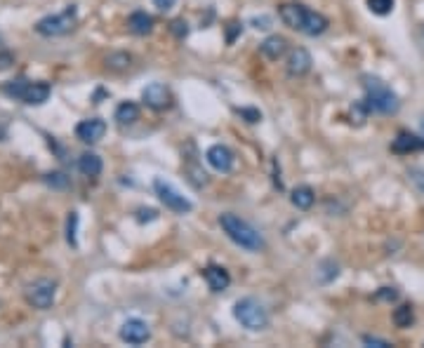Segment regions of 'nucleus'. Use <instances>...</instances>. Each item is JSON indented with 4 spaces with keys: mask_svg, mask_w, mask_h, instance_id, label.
Returning <instances> with one entry per match:
<instances>
[{
    "mask_svg": "<svg viewBox=\"0 0 424 348\" xmlns=\"http://www.w3.org/2000/svg\"><path fill=\"white\" fill-rule=\"evenodd\" d=\"M278 15H281L283 24L290 26L293 31L304 33V36H321V33L330 26V22L321 15V12L309 10V8H304V5H300V3L281 5Z\"/></svg>",
    "mask_w": 424,
    "mask_h": 348,
    "instance_id": "f257e3e1",
    "label": "nucleus"
},
{
    "mask_svg": "<svg viewBox=\"0 0 424 348\" xmlns=\"http://www.w3.org/2000/svg\"><path fill=\"white\" fill-rule=\"evenodd\" d=\"M219 226H221V231H224L238 247H243V250H248V252L264 250V238H262V233L255 229L250 222L240 219L238 214H231V212L219 214Z\"/></svg>",
    "mask_w": 424,
    "mask_h": 348,
    "instance_id": "f03ea898",
    "label": "nucleus"
},
{
    "mask_svg": "<svg viewBox=\"0 0 424 348\" xmlns=\"http://www.w3.org/2000/svg\"><path fill=\"white\" fill-rule=\"evenodd\" d=\"M363 90H366V104L375 113H396L399 111V97L389 85L382 83L380 78L366 76L363 78Z\"/></svg>",
    "mask_w": 424,
    "mask_h": 348,
    "instance_id": "7ed1b4c3",
    "label": "nucleus"
},
{
    "mask_svg": "<svg viewBox=\"0 0 424 348\" xmlns=\"http://www.w3.org/2000/svg\"><path fill=\"white\" fill-rule=\"evenodd\" d=\"M3 92L12 99H19V102L29 104V106H40L45 104L47 99L52 95V87L38 80V83H29V80L19 78V80H12L3 87Z\"/></svg>",
    "mask_w": 424,
    "mask_h": 348,
    "instance_id": "20e7f679",
    "label": "nucleus"
},
{
    "mask_svg": "<svg viewBox=\"0 0 424 348\" xmlns=\"http://www.w3.org/2000/svg\"><path fill=\"white\" fill-rule=\"evenodd\" d=\"M233 318L238 320V323L243 325L245 330H250V332H262V330H266V327H269V313H266V309L259 304L257 299H252V297H245V299L236 301Z\"/></svg>",
    "mask_w": 424,
    "mask_h": 348,
    "instance_id": "39448f33",
    "label": "nucleus"
},
{
    "mask_svg": "<svg viewBox=\"0 0 424 348\" xmlns=\"http://www.w3.org/2000/svg\"><path fill=\"white\" fill-rule=\"evenodd\" d=\"M76 22H78V10H76V5H69V8L57 12V15L40 19L36 24V31L45 38H57V36H66L69 31H73Z\"/></svg>",
    "mask_w": 424,
    "mask_h": 348,
    "instance_id": "423d86ee",
    "label": "nucleus"
},
{
    "mask_svg": "<svg viewBox=\"0 0 424 348\" xmlns=\"http://www.w3.org/2000/svg\"><path fill=\"white\" fill-rule=\"evenodd\" d=\"M153 191H156L158 200L163 203L167 210L174 212V214H188L193 210V203L188 198H184L181 193L174 189L170 182H165V179H153Z\"/></svg>",
    "mask_w": 424,
    "mask_h": 348,
    "instance_id": "0eeeda50",
    "label": "nucleus"
},
{
    "mask_svg": "<svg viewBox=\"0 0 424 348\" xmlns=\"http://www.w3.org/2000/svg\"><path fill=\"white\" fill-rule=\"evenodd\" d=\"M55 297H57V285L47 278H40L26 287V301L38 311L50 309V306L55 304Z\"/></svg>",
    "mask_w": 424,
    "mask_h": 348,
    "instance_id": "6e6552de",
    "label": "nucleus"
},
{
    "mask_svg": "<svg viewBox=\"0 0 424 348\" xmlns=\"http://www.w3.org/2000/svg\"><path fill=\"white\" fill-rule=\"evenodd\" d=\"M120 339H123L125 344L139 346V344H146V341L151 339V330L144 320L130 318V320H125L123 327H120Z\"/></svg>",
    "mask_w": 424,
    "mask_h": 348,
    "instance_id": "1a4fd4ad",
    "label": "nucleus"
},
{
    "mask_svg": "<svg viewBox=\"0 0 424 348\" xmlns=\"http://www.w3.org/2000/svg\"><path fill=\"white\" fill-rule=\"evenodd\" d=\"M205 160H207V165H210L212 170H217V172H221V174H229V172H231V170H233V163H236L231 149H226L224 144H214V146H210V149H207V153H205Z\"/></svg>",
    "mask_w": 424,
    "mask_h": 348,
    "instance_id": "9d476101",
    "label": "nucleus"
},
{
    "mask_svg": "<svg viewBox=\"0 0 424 348\" xmlns=\"http://www.w3.org/2000/svg\"><path fill=\"white\" fill-rule=\"evenodd\" d=\"M141 102L149 106V109L163 111L170 106V90L163 83H151L141 90Z\"/></svg>",
    "mask_w": 424,
    "mask_h": 348,
    "instance_id": "9b49d317",
    "label": "nucleus"
},
{
    "mask_svg": "<svg viewBox=\"0 0 424 348\" xmlns=\"http://www.w3.org/2000/svg\"><path fill=\"white\" fill-rule=\"evenodd\" d=\"M106 135V123L102 118H87L76 125V137L85 144H97Z\"/></svg>",
    "mask_w": 424,
    "mask_h": 348,
    "instance_id": "f8f14e48",
    "label": "nucleus"
},
{
    "mask_svg": "<svg viewBox=\"0 0 424 348\" xmlns=\"http://www.w3.org/2000/svg\"><path fill=\"white\" fill-rule=\"evenodd\" d=\"M392 151L399 153V156H408V153L424 151V139L417 135H410V132H399V137L394 139Z\"/></svg>",
    "mask_w": 424,
    "mask_h": 348,
    "instance_id": "ddd939ff",
    "label": "nucleus"
},
{
    "mask_svg": "<svg viewBox=\"0 0 424 348\" xmlns=\"http://www.w3.org/2000/svg\"><path fill=\"white\" fill-rule=\"evenodd\" d=\"M203 278L212 292H224L226 287L231 285V276H229V271L221 269V266H207L203 271Z\"/></svg>",
    "mask_w": 424,
    "mask_h": 348,
    "instance_id": "4468645a",
    "label": "nucleus"
},
{
    "mask_svg": "<svg viewBox=\"0 0 424 348\" xmlns=\"http://www.w3.org/2000/svg\"><path fill=\"white\" fill-rule=\"evenodd\" d=\"M311 55L304 50V48H297L293 50L290 59H288V71H290V76H307L309 71H311Z\"/></svg>",
    "mask_w": 424,
    "mask_h": 348,
    "instance_id": "2eb2a0df",
    "label": "nucleus"
},
{
    "mask_svg": "<svg viewBox=\"0 0 424 348\" xmlns=\"http://www.w3.org/2000/svg\"><path fill=\"white\" fill-rule=\"evenodd\" d=\"M259 50H262V55H264L266 59L276 62V59H281L288 52V40L283 36H269L264 43L259 45Z\"/></svg>",
    "mask_w": 424,
    "mask_h": 348,
    "instance_id": "dca6fc26",
    "label": "nucleus"
},
{
    "mask_svg": "<svg viewBox=\"0 0 424 348\" xmlns=\"http://www.w3.org/2000/svg\"><path fill=\"white\" fill-rule=\"evenodd\" d=\"M127 29H130L134 36H149L153 31V17L146 15V12H132L130 19H127Z\"/></svg>",
    "mask_w": 424,
    "mask_h": 348,
    "instance_id": "f3484780",
    "label": "nucleus"
},
{
    "mask_svg": "<svg viewBox=\"0 0 424 348\" xmlns=\"http://www.w3.org/2000/svg\"><path fill=\"white\" fill-rule=\"evenodd\" d=\"M78 170L85 174V177H99L104 170V163L102 158L97 156V153H83V156L78 158Z\"/></svg>",
    "mask_w": 424,
    "mask_h": 348,
    "instance_id": "a211bd4d",
    "label": "nucleus"
},
{
    "mask_svg": "<svg viewBox=\"0 0 424 348\" xmlns=\"http://www.w3.org/2000/svg\"><path fill=\"white\" fill-rule=\"evenodd\" d=\"M139 120V106L134 102H123L116 109V123L118 125H132Z\"/></svg>",
    "mask_w": 424,
    "mask_h": 348,
    "instance_id": "6ab92c4d",
    "label": "nucleus"
},
{
    "mask_svg": "<svg viewBox=\"0 0 424 348\" xmlns=\"http://www.w3.org/2000/svg\"><path fill=\"white\" fill-rule=\"evenodd\" d=\"M290 200H293V205L297 207V210H309V207L314 205V200H316V193H314L311 186H297V189L293 191Z\"/></svg>",
    "mask_w": 424,
    "mask_h": 348,
    "instance_id": "aec40b11",
    "label": "nucleus"
},
{
    "mask_svg": "<svg viewBox=\"0 0 424 348\" xmlns=\"http://www.w3.org/2000/svg\"><path fill=\"white\" fill-rule=\"evenodd\" d=\"M394 325L396 327H401V330H406V327H410L415 323V313H413V306H408V304H403V306H399V309H394Z\"/></svg>",
    "mask_w": 424,
    "mask_h": 348,
    "instance_id": "412c9836",
    "label": "nucleus"
},
{
    "mask_svg": "<svg viewBox=\"0 0 424 348\" xmlns=\"http://www.w3.org/2000/svg\"><path fill=\"white\" fill-rule=\"evenodd\" d=\"M130 64H132V57L125 55V52H118V55H111L106 59V66H109L111 71H125L130 69Z\"/></svg>",
    "mask_w": 424,
    "mask_h": 348,
    "instance_id": "4be33fe9",
    "label": "nucleus"
},
{
    "mask_svg": "<svg viewBox=\"0 0 424 348\" xmlns=\"http://www.w3.org/2000/svg\"><path fill=\"white\" fill-rule=\"evenodd\" d=\"M186 174H188V179H191V184L196 186V189H200V186H205L207 184V174L200 170V167L196 165V163H191V165H186Z\"/></svg>",
    "mask_w": 424,
    "mask_h": 348,
    "instance_id": "5701e85b",
    "label": "nucleus"
},
{
    "mask_svg": "<svg viewBox=\"0 0 424 348\" xmlns=\"http://www.w3.org/2000/svg\"><path fill=\"white\" fill-rule=\"evenodd\" d=\"M366 3H368V8L380 17H385L394 10V0H366Z\"/></svg>",
    "mask_w": 424,
    "mask_h": 348,
    "instance_id": "b1692460",
    "label": "nucleus"
},
{
    "mask_svg": "<svg viewBox=\"0 0 424 348\" xmlns=\"http://www.w3.org/2000/svg\"><path fill=\"white\" fill-rule=\"evenodd\" d=\"M368 113H370V109H368L366 99H363V102H359V104H354V109H352V123L363 125L368 120Z\"/></svg>",
    "mask_w": 424,
    "mask_h": 348,
    "instance_id": "393cba45",
    "label": "nucleus"
},
{
    "mask_svg": "<svg viewBox=\"0 0 424 348\" xmlns=\"http://www.w3.org/2000/svg\"><path fill=\"white\" fill-rule=\"evenodd\" d=\"M76 224H78V214L71 212V217H69V243L73 247L78 245V240H76Z\"/></svg>",
    "mask_w": 424,
    "mask_h": 348,
    "instance_id": "a878e982",
    "label": "nucleus"
},
{
    "mask_svg": "<svg viewBox=\"0 0 424 348\" xmlns=\"http://www.w3.org/2000/svg\"><path fill=\"white\" fill-rule=\"evenodd\" d=\"M238 113L248 118V123H257V120H262V113L255 111V109H240Z\"/></svg>",
    "mask_w": 424,
    "mask_h": 348,
    "instance_id": "bb28decb",
    "label": "nucleus"
},
{
    "mask_svg": "<svg viewBox=\"0 0 424 348\" xmlns=\"http://www.w3.org/2000/svg\"><path fill=\"white\" fill-rule=\"evenodd\" d=\"M174 3H177V0H153V5H156L160 12H170L174 8Z\"/></svg>",
    "mask_w": 424,
    "mask_h": 348,
    "instance_id": "cd10ccee",
    "label": "nucleus"
},
{
    "mask_svg": "<svg viewBox=\"0 0 424 348\" xmlns=\"http://www.w3.org/2000/svg\"><path fill=\"white\" fill-rule=\"evenodd\" d=\"M363 344H368V346H377V348H385V346H389V341L377 339V337H363Z\"/></svg>",
    "mask_w": 424,
    "mask_h": 348,
    "instance_id": "c85d7f7f",
    "label": "nucleus"
},
{
    "mask_svg": "<svg viewBox=\"0 0 424 348\" xmlns=\"http://www.w3.org/2000/svg\"><path fill=\"white\" fill-rule=\"evenodd\" d=\"M396 297H399V292L392 290V287H385V290L377 294V299H387V301H394Z\"/></svg>",
    "mask_w": 424,
    "mask_h": 348,
    "instance_id": "c756f323",
    "label": "nucleus"
},
{
    "mask_svg": "<svg viewBox=\"0 0 424 348\" xmlns=\"http://www.w3.org/2000/svg\"><path fill=\"white\" fill-rule=\"evenodd\" d=\"M172 31L177 33L179 38H184L186 33H188V29H186V24H184V22H174V24H172Z\"/></svg>",
    "mask_w": 424,
    "mask_h": 348,
    "instance_id": "7c9ffc66",
    "label": "nucleus"
},
{
    "mask_svg": "<svg viewBox=\"0 0 424 348\" xmlns=\"http://www.w3.org/2000/svg\"><path fill=\"white\" fill-rule=\"evenodd\" d=\"M413 182L420 186V189L424 191V174L422 172H417V170H413Z\"/></svg>",
    "mask_w": 424,
    "mask_h": 348,
    "instance_id": "2f4dec72",
    "label": "nucleus"
}]
</instances>
